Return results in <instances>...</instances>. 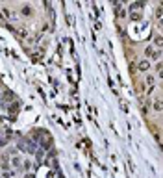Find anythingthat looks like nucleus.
I'll return each instance as SVG.
<instances>
[{
	"label": "nucleus",
	"instance_id": "f257e3e1",
	"mask_svg": "<svg viewBox=\"0 0 163 178\" xmlns=\"http://www.w3.org/2000/svg\"><path fill=\"white\" fill-rule=\"evenodd\" d=\"M145 56H146V58H152V59H158V61H160V58H161V50H160V48L154 50V46L150 45V46H146V48H145Z\"/></svg>",
	"mask_w": 163,
	"mask_h": 178
},
{
	"label": "nucleus",
	"instance_id": "f03ea898",
	"mask_svg": "<svg viewBox=\"0 0 163 178\" xmlns=\"http://www.w3.org/2000/svg\"><path fill=\"white\" fill-rule=\"evenodd\" d=\"M19 9H21V13L24 15V17H32V15H33V7L30 6V4H21Z\"/></svg>",
	"mask_w": 163,
	"mask_h": 178
},
{
	"label": "nucleus",
	"instance_id": "7ed1b4c3",
	"mask_svg": "<svg viewBox=\"0 0 163 178\" xmlns=\"http://www.w3.org/2000/svg\"><path fill=\"white\" fill-rule=\"evenodd\" d=\"M0 167H2L4 171L9 169V156H7V154H2V156H0Z\"/></svg>",
	"mask_w": 163,
	"mask_h": 178
},
{
	"label": "nucleus",
	"instance_id": "20e7f679",
	"mask_svg": "<svg viewBox=\"0 0 163 178\" xmlns=\"http://www.w3.org/2000/svg\"><path fill=\"white\" fill-rule=\"evenodd\" d=\"M137 69L139 71H148L150 69V59H141V61L137 63Z\"/></svg>",
	"mask_w": 163,
	"mask_h": 178
},
{
	"label": "nucleus",
	"instance_id": "39448f33",
	"mask_svg": "<svg viewBox=\"0 0 163 178\" xmlns=\"http://www.w3.org/2000/svg\"><path fill=\"white\" fill-rule=\"evenodd\" d=\"M11 163H9V167H15V169H19V167H21V158H19V156H15V158H11Z\"/></svg>",
	"mask_w": 163,
	"mask_h": 178
},
{
	"label": "nucleus",
	"instance_id": "423d86ee",
	"mask_svg": "<svg viewBox=\"0 0 163 178\" xmlns=\"http://www.w3.org/2000/svg\"><path fill=\"white\" fill-rule=\"evenodd\" d=\"M21 163H22V169H24L26 173H28L30 169H32V160H30V158H26V160H24V161H21Z\"/></svg>",
	"mask_w": 163,
	"mask_h": 178
},
{
	"label": "nucleus",
	"instance_id": "0eeeda50",
	"mask_svg": "<svg viewBox=\"0 0 163 178\" xmlns=\"http://www.w3.org/2000/svg\"><path fill=\"white\" fill-rule=\"evenodd\" d=\"M145 80H146V84H148V85H152L154 84V82H156V76H154V74H146V78H145Z\"/></svg>",
	"mask_w": 163,
	"mask_h": 178
},
{
	"label": "nucleus",
	"instance_id": "6e6552de",
	"mask_svg": "<svg viewBox=\"0 0 163 178\" xmlns=\"http://www.w3.org/2000/svg\"><path fill=\"white\" fill-rule=\"evenodd\" d=\"M154 112H161V102H160V97L156 98V102H154Z\"/></svg>",
	"mask_w": 163,
	"mask_h": 178
},
{
	"label": "nucleus",
	"instance_id": "1a4fd4ad",
	"mask_svg": "<svg viewBox=\"0 0 163 178\" xmlns=\"http://www.w3.org/2000/svg\"><path fill=\"white\" fill-rule=\"evenodd\" d=\"M156 46H158V48L161 46V35H156Z\"/></svg>",
	"mask_w": 163,
	"mask_h": 178
}]
</instances>
